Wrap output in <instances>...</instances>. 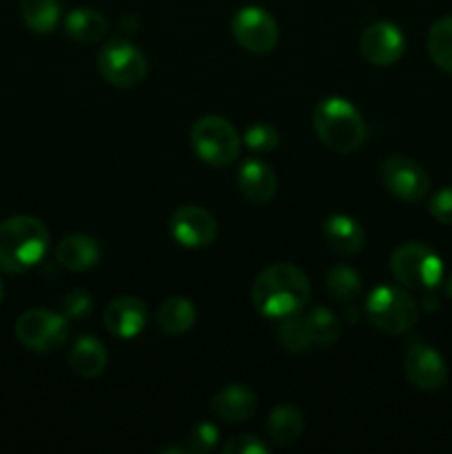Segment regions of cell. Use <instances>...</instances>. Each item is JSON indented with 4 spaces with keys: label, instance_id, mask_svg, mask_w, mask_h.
<instances>
[{
    "label": "cell",
    "instance_id": "1",
    "mask_svg": "<svg viewBox=\"0 0 452 454\" xmlns=\"http://www.w3.org/2000/svg\"><path fill=\"white\" fill-rule=\"evenodd\" d=\"M251 300L257 313L269 319H286L304 313L310 301L308 275L288 262L266 266L253 284Z\"/></svg>",
    "mask_w": 452,
    "mask_h": 454
},
{
    "label": "cell",
    "instance_id": "2",
    "mask_svg": "<svg viewBox=\"0 0 452 454\" xmlns=\"http://www.w3.org/2000/svg\"><path fill=\"white\" fill-rule=\"evenodd\" d=\"M49 248V231L38 217L13 215L0 224V270L25 273L40 264Z\"/></svg>",
    "mask_w": 452,
    "mask_h": 454
},
{
    "label": "cell",
    "instance_id": "3",
    "mask_svg": "<svg viewBox=\"0 0 452 454\" xmlns=\"http://www.w3.org/2000/svg\"><path fill=\"white\" fill-rule=\"evenodd\" d=\"M313 129L322 145L335 153H353L368 136L366 122L357 106L339 96L317 102L313 111Z\"/></svg>",
    "mask_w": 452,
    "mask_h": 454
},
{
    "label": "cell",
    "instance_id": "4",
    "mask_svg": "<svg viewBox=\"0 0 452 454\" xmlns=\"http://www.w3.org/2000/svg\"><path fill=\"white\" fill-rule=\"evenodd\" d=\"M363 310H366L368 322L386 335H403L412 331L419 319L417 301L401 288L386 286V284L368 293Z\"/></svg>",
    "mask_w": 452,
    "mask_h": 454
},
{
    "label": "cell",
    "instance_id": "5",
    "mask_svg": "<svg viewBox=\"0 0 452 454\" xmlns=\"http://www.w3.org/2000/svg\"><path fill=\"white\" fill-rule=\"evenodd\" d=\"M191 146L202 162L226 167L235 162L242 149L238 129L222 115H202L191 127Z\"/></svg>",
    "mask_w": 452,
    "mask_h": 454
},
{
    "label": "cell",
    "instance_id": "6",
    "mask_svg": "<svg viewBox=\"0 0 452 454\" xmlns=\"http://www.w3.org/2000/svg\"><path fill=\"white\" fill-rule=\"evenodd\" d=\"M390 269L397 282L412 291L433 293L443 282L441 257L419 242L401 244L390 257Z\"/></svg>",
    "mask_w": 452,
    "mask_h": 454
},
{
    "label": "cell",
    "instance_id": "7",
    "mask_svg": "<svg viewBox=\"0 0 452 454\" xmlns=\"http://www.w3.org/2000/svg\"><path fill=\"white\" fill-rule=\"evenodd\" d=\"M97 69L111 87L133 89L144 82L146 74H149V62L136 44L122 38H113L97 53Z\"/></svg>",
    "mask_w": 452,
    "mask_h": 454
},
{
    "label": "cell",
    "instance_id": "8",
    "mask_svg": "<svg viewBox=\"0 0 452 454\" xmlns=\"http://www.w3.org/2000/svg\"><path fill=\"white\" fill-rule=\"evenodd\" d=\"M16 337L34 353H53L69 337V319L49 309H29L16 319Z\"/></svg>",
    "mask_w": 452,
    "mask_h": 454
},
{
    "label": "cell",
    "instance_id": "9",
    "mask_svg": "<svg viewBox=\"0 0 452 454\" xmlns=\"http://www.w3.org/2000/svg\"><path fill=\"white\" fill-rule=\"evenodd\" d=\"M379 182L403 202H421L430 191V177L424 167L403 155H390L379 164Z\"/></svg>",
    "mask_w": 452,
    "mask_h": 454
},
{
    "label": "cell",
    "instance_id": "10",
    "mask_svg": "<svg viewBox=\"0 0 452 454\" xmlns=\"http://www.w3.org/2000/svg\"><path fill=\"white\" fill-rule=\"evenodd\" d=\"M230 31L239 47L251 53H269L279 43L277 20L261 7H242L230 20Z\"/></svg>",
    "mask_w": 452,
    "mask_h": 454
},
{
    "label": "cell",
    "instance_id": "11",
    "mask_svg": "<svg viewBox=\"0 0 452 454\" xmlns=\"http://www.w3.org/2000/svg\"><path fill=\"white\" fill-rule=\"evenodd\" d=\"M173 239L184 248H207L217 238V222L207 208L186 204L173 211L168 222Z\"/></svg>",
    "mask_w": 452,
    "mask_h": 454
},
{
    "label": "cell",
    "instance_id": "12",
    "mask_svg": "<svg viewBox=\"0 0 452 454\" xmlns=\"http://www.w3.org/2000/svg\"><path fill=\"white\" fill-rule=\"evenodd\" d=\"M403 372H406V380L424 393L441 390L448 381L446 359L433 346L421 344V341H417L406 350Z\"/></svg>",
    "mask_w": 452,
    "mask_h": 454
},
{
    "label": "cell",
    "instance_id": "13",
    "mask_svg": "<svg viewBox=\"0 0 452 454\" xmlns=\"http://www.w3.org/2000/svg\"><path fill=\"white\" fill-rule=\"evenodd\" d=\"M362 56L375 67H390L406 51V35L394 22L381 20L362 34Z\"/></svg>",
    "mask_w": 452,
    "mask_h": 454
},
{
    "label": "cell",
    "instance_id": "14",
    "mask_svg": "<svg viewBox=\"0 0 452 454\" xmlns=\"http://www.w3.org/2000/svg\"><path fill=\"white\" fill-rule=\"evenodd\" d=\"M102 319H105V328L113 337L133 340V337H137L146 328L149 310H146L144 301L137 300V297L122 295L106 304Z\"/></svg>",
    "mask_w": 452,
    "mask_h": 454
},
{
    "label": "cell",
    "instance_id": "15",
    "mask_svg": "<svg viewBox=\"0 0 452 454\" xmlns=\"http://www.w3.org/2000/svg\"><path fill=\"white\" fill-rule=\"evenodd\" d=\"M213 415L229 424H239L255 415L257 395L244 384H229L217 390L208 402Z\"/></svg>",
    "mask_w": 452,
    "mask_h": 454
},
{
    "label": "cell",
    "instance_id": "16",
    "mask_svg": "<svg viewBox=\"0 0 452 454\" xmlns=\"http://www.w3.org/2000/svg\"><path fill=\"white\" fill-rule=\"evenodd\" d=\"M238 186L251 204H269L277 193V176L264 160H246L238 171Z\"/></svg>",
    "mask_w": 452,
    "mask_h": 454
},
{
    "label": "cell",
    "instance_id": "17",
    "mask_svg": "<svg viewBox=\"0 0 452 454\" xmlns=\"http://www.w3.org/2000/svg\"><path fill=\"white\" fill-rule=\"evenodd\" d=\"M323 239L337 255H357L366 244V231L355 217L337 213L323 222Z\"/></svg>",
    "mask_w": 452,
    "mask_h": 454
},
{
    "label": "cell",
    "instance_id": "18",
    "mask_svg": "<svg viewBox=\"0 0 452 454\" xmlns=\"http://www.w3.org/2000/svg\"><path fill=\"white\" fill-rule=\"evenodd\" d=\"M100 257L102 248L97 244V239L84 233L69 235L56 248V260L66 270H74V273H82V270L93 269L100 262Z\"/></svg>",
    "mask_w": 452,
    "mask_h": 454
},
{
    "label": "cell",
    "instance_id": "19",
    "mask_svg": "<svg viewBox=\"0 0 452 454\" xmlns=\"http://www.w3.org/2000/svg\"><path fill=\"white\" fill-rule=\"evenodd\" d=\"M109 355L105 344L96 337H80L69 350V366L82 380H96L106 371Z\"/></svg>",
    "mask_w": 452,
    "mask_h": 454
},
{
    "label": "cell",
    "instance_id": "20",
    "mask_svg": "<svg viewBox=\"0 0 452 454\" xmlns=\"http://www.w3.org/2000/svg\"><path fill=\"white\" fill-rule=\"evenodd\" d=\"M301 322H304L306 335H308L310 348L313 350L331 348V346H335L339 341L341 322L326 306H315V309H310L308 313L301 315Z\"/></svg>",
    "mask_w": 452,
    "mask_h": 454
},
{
    "label": "cell",
    "instance_id": "21",
    "mask_svg": "<svg viewBox=\"0 0 452 454\" xmlns=\"http://www.w3.org/2000/svg\"><path fill=\"white\" fill-rule=\"evenodd\" d=\"M106 31H109V20L91 7L71 9L65 18V34L75 43H97L105 38Z\"/></svg>",
    "mask_w": 452,
    "mask_h": 454
},
{
    "label": "cell",
    "instance_id": "22",
    "mask_svg": "<svg viewBox=\"0 0 452 454\" xmlns=\"http://www.w3.org/2000/svg\"><path fill=\"white\" fill-rule=\"evenodd\" d=\"M195 319H198V313H195L193 301L180 295L167 297L155 313L160 331L167 335H184L195 326Z\"/></svg>",
    "mask_w": 452,
    "mask_h": 454
},
{
    "label": "cell",
    "instance_id": "23",
    "mask_svg": "<svg viewBox=\"0 0 452 454\" xmlns=\"http://www.w3.org/2000/svg\"><path fill=\"white\" fill-rule=\"evenodd\" d=\"M266 433L275 446H292L304 433V417L295 406H288V403L273 408L269 419H266Z\"/></svg>",
    "mask_w": 452,
    "mask_h": 454
},
{
    "label": "cell",
    "instance_id": "24",
    "mask_svg": "<svg viewBox=\"0 0 452 454\" xmlns=\"http://www.w3.org/2000/svg\"><path fill=\"white\" fill-rule=\"evenodd\" d=\"M60 12L58 0H22L20 3L22 20L34 34H51L60 22Z\"/></svg>",
    "mask_w": 452,
    "mask_h": 454
},
{
    "label": "cell",
    "instance_id": "25",
    "mask_svg": "<svg viewBox=\"0 0 452 454\" xmlns=\"http://www.w3.org/2000/svg\"><path fill=\"white\" fill-rule=\"evenodd\" d=\"M326 291L335 301L348 304V301L359 300V295L363 293V284L353 266L337 264L326 273Z\"/></svg>",
    "mask_w": 452,
    "mask_h": 454
},
{
    "label": "cell",
    "instance_id": "26",
    "mask_svg": "<svg viewBox=\"0 0 452 454\" xmlns=\"http://www.w3.org/2000/svg\"><path fill=\"white\" fill-rule=\"evenodd\" d=\"M428 56L439 69L452 74V16L441 18L430 27Z\"/></svg>",
    "mask_w": 452,
    "mask_h": 454
},
{
    "label": "cell",
    "instance_id": "27",
    "mask_svg": "<svg viewBox=\"0 0 452 454\" xmlns=\"http://www.w3.org/2000/svg\"><path fill=\"white\" fill-rule=\"evenodd\" d=\"M277 340H279V344L288 350V353L301 355V353H310V350H313L310 348L308 335H306L304 322H301V313L282 319Z\"/></svg>",
    "mask_w": 452,
    "mask_h": 454
},
{
    "label": "cell",
    "instance_id": "28",
    "mask_svg": "<svg viewBox=\"0 0 452 454\" xmlns=\"http://www.w3.org/2000/svg\"><path fill=\"white\" fill-rule=\"evenodd\" d=\"M244 145L253 153H270L279 145V131L266 122H255L244 131Z\"/></svg>",
    "mask_w": 452,
    "mask_h": 454
},
{
    "label": "cell",
    "instance_id": "29",
    "mask_svg": "<svg viewBox=\"0 0 452 454\" xmlns=\"http://www.w3.org/2000/svg\"><path fill=\"white\" fill-rule=\"evenodd\" d=\"M217 442H220V430L211 421H202V424L191 428L189 437H186V452H211L217 446Z\"/></svg>",
    "mask_w": 452,
    "mask_h": 454
},
{
    "label": "cell",
    "instance_id": "30",
    "mask_svg": "<svg viewBox=\"0 0 452 454\" xmlns=\"http://www.w3.org/2000/svg\"><path fill=\"white\" fill-rule=\"evenodd\" d=\"M93 309H96V301H93L91 293L82 291V288L66 293L62 300V315L66 319H87L91 317Z\"/></svg>",
    "mask_w": 452,
    "mask_h": 454
},
{
    "label": "cell",
    "instance_id": "31",
    "mask_svg": "<svg viewBox=\"0 0 452 454\" xmlns=\"http://www.w3.org/2000/svg\"><path fill=\"white\" fill-rule=\"evenodd\" d=\"M224 454H269L270 448L255 434H238L222 448Z\"/></svg>",
    "mask_w": 452,
    "mask_h": 454
},
{
    "label": "cell",
    "instance_id": "32",
    "mask_svg": "<svg viewBox=\"0 0 452 454\" xmlns=\"http://www.w3.org/2000/svg\"><path fill=\"white\" fill-rule=\"evenodd\" d=\"M428 213L441 224L452 226V186L437 191L428 202Z\"/></svg>",
    "mask_w": 452,
    "mask_h": 454
},
{
    "label": "cell",
    "instance_id": "33",
    "mask_svg": "<svg viewBox=\"0 0 452 454\" xmlns=\"http://www.w3.org/2000/svg\"><path fill=\"white\" fill-rule=\"evenodd\" d=\"M446 295L452 300V273L448 275V279H446Z\"/></svg>",
    "mask_w": 452,
    "mask_h": 454
},
{
    "label": "cell",
    "instance_id": "34",
    "mask_svg": "<svg viewBox=\"0 0 452 454\" xmlns=\"http://www.w3.org/2000/svg\"><path fill=\"white\" fill-rule=\"evenodd\" d=\"M4 297V284H3V278H0V301H3Z\"/></svg>",
    "mask_w": 452,
    "mask_h": 454
}]
</instances>
